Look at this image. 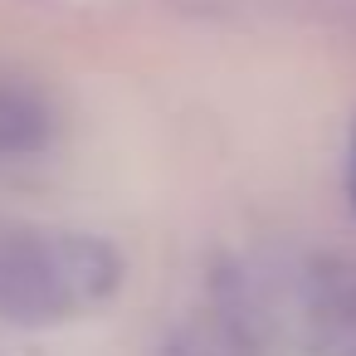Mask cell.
Listing matches in <instances>:
<instances>
[{
    "instance_id": "obj_1",
    "label": "cell",
    "mask_w": 356,
    "mask_h": 356,
    "mask_svg": "<svg viewBox=\"0 0 356 356\" xmlns=\"http://www.w3.org/2000/svg\"><path fill=\"white\" fill-rule=\"evenodd\" d=\"M79 302L64 283L54 234H10L0 239V317L44 327L74 317Z\"/></svg>"
},
{
    "instance_id": "obj_2",
    "label": "cell",
    "mask_w": 356,
    "mask_h": 356,
    "mask_svg": "<svg viewBox=\"0 0 356 356\" xmlns=\"http://www.w3.org/2000/svg\"><path fill=\"white\" fill-rule=\"evenodd\" d=\"M302 327L317 356H356V259L327 254L307 264Z\"/></svg>"
},
{
    "instance_id": "obj_3",
    "label": "cell",
    "mask_w": 356,
    "mask_h": 356,
    "mask_svg": "<svg viewBox=\"0 0 356 356\" xmlns=\"http://www.w3.org/2000/svg\"><path fill=\"white\" fill-rule=\"evenodd\" d=\"M44 142H49V113L30 93L0 83V156H25L40 152Z\"/></svg>"
},
{
    "instance_id": "obj_4",
    "label": "cell",
    "mask_w": 356,
    "mask_h": 356,
    "mask_svg": "<svg viewBox=\"0 0 356 356\" xmlns=\"http://www.w3.org/2000/svg\"><path fill=\"white\" fill-rule=\"evenodd\" d=\"M351 200H356V122H351Z\"/></svg>"
}]
</instances>
